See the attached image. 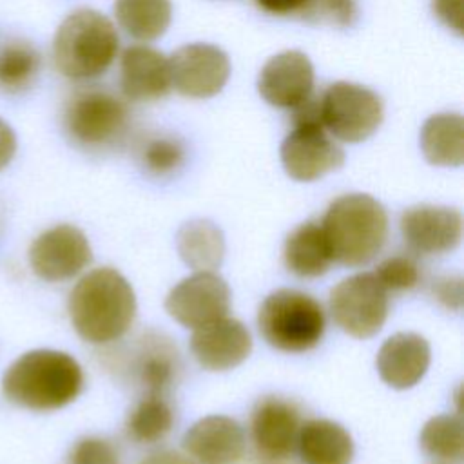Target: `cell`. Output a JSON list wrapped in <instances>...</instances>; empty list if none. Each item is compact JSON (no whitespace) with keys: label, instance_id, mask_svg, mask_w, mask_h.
I'll return each mask as SVG.
<instances>
[{"label":"cell","instance_id":"1","mask_svg":"<svg viewBox=\"0 0 464 464\" xmlns=\"http://www.w3.org/2000/svg\"><path fill=\"white\" fill-rule=\"evenodd\" d=\"M69 315L76 334L92 344L120 339L136 315V297L129 281L103 266L85 274L69 295Z\"/></svg>","mask_w":464,"mask_h":464},{"label":"cell","instance_id":"2","mask_svg":"<svg viewBox=\"0 0 464 464\" xmlns=\"http://www.w3.org/2000/svg\"><path fill=\"white\" fill-rule=\"evenodd\" d=\"M83 388V372L74 357L58 350H31L4 373V395L36 411L58 410L72 402Z\"/></svg>","mask_w":464,"mask_h":464},{"label":"cell","instance_id":"3","mask_svg":"<svg viewBox=\"0 0 464 464\" xmlns=\"http://www.w3.org/2000/svg\"><path fill=\"white\" fill-rule=\"evenodd\" d=\"M321 228L335 261L361 266L384 246L388 216L375 198L359 192L344 194L330 203Z\"/></svg>","mask_w":464,"mask_h":464},{"label":"cell","instance_id":"4","mask_svg":"<svg viewBox=\"0 0 464 464\" xmlns=\"http://www.w3.org/2000/svg\"><path fill=\"white\" fill-rule=\"evenodd\" d=\"M118 45L116 27L105 14L94 9H76L56 29L54 65L71 80H92L112 65Z\"/></svg>","mask_w":464,"mask_h":464},{"label":"cell","instance_id":"5","mask_svg":"<svg viewBox=\"0 0 464 464\" xmlns=\"http://www.w3.org/2000/svg\"><path fill=\"white\" fill-rule=\"evenodd\" d=\"M257 324L270 346L297 353L319 344L324 334V312L312 295L279 288L259 306Z\"/></svg>","mask_w":464,"mask_h":464},{"label":"cell","instance_id":"6","mask_svg":"<svg viewBox=\"0 0 464 464\" xmlns=\"http://www.w3.org/2000/svg\"><path fill=\"white\" fill-rule=\"evenodd\" d=\"M63 127L74 143L85 149H102L123 138L129 127V109L109 91L82 89L65 105Z\"/></svg>","mask_w":464,"mask_h":464},{"label":"cell","instance_id":"7","mask_svg":"<svg viewBox=\"0 0 464 464\" xmlns=\"http://www.w3.org/2000/svg\"><path fill=\"white\" fill-rule=\"evenodd\" d=\"M319 118L328 134L357 143L379 129L384 107L375 91L359 83L335 82L319 96Z\"/></svg>","mask_w":464,"mask_h":464},{"label":"cell","instance_id":"8","mask_svg":"<svg viewBox=\"0 0 464 464\" xmlns=\"http://www.w3.org/2000/svg\"><path fill=\"white\" fill-rule=\"evenodd\" d=\"M330 312L337 326L348 335L359 339L372 337L386 321L388 292L375 274H353L332 290Z\"/></svg>","mask_w":464,"mask_h":464},{"label":"cell","instance_id":"9","mask_svg":"<svg viewBox=\"0 0 464 464\" xmlns=\"http://www.w3.org/2000/svg\"><path fill=\"white\" fill-rule=\"evenodd\" d=\"M281 161L286 174L297 181H314L344 163V150L330 138L319 121L294 123L281 143Z\"/></svg>","mask_w":464,"mask_h":464},{"label":"cell","instance_id":"10","mask_svg":"<svg viewBox=\"0 0 464 464\" xmlns=\"http://www.w3.org/2000/svg\"><path fill=\"white\" fill-rule=\"evenodd\" d=\"M165 310L187 328H199L221 319L230 310V290L223 277L210 270L179 281L165 299Z\"/></svg>","mask_w":464,"mask_h":464},{"label":"cell","instance_id":"11","mask_svg":"<svg viewBox=\"0 0 464 464\" xmlns=\"http://www.w3.org/2000/svg\"><path fill=\"white\" fill-rule=\"evenodd\" d=\"M172 87L187 98L219 94L230 76L228 56L212 44H187L169 60Z\"/></svg>","mask_w":464,"mask_h":464},{"label":"cell","instance_id":"12","mask_svg":"<svg viewBox=\"0 0 464 464\" xmlns=\"http://www.w3.org/2000/svg\"><path fill=\"white\" fill-rule=\"evenodd\" d=\"M91 245L72 225H56L42 232L29 248L33 272L45 281H65L91 263Z\"/></svg>","mask_w":464,"mask_h":464},{"label":"cell","instance_id":"13","mask_svg":"<svg viewBox=\"0 0 464 464\" xmlns=\"http://www.w3.org/2000/svg\"><path fill=\"white\" fill-rule=\"evenodd\" d=\"M401 232L411 250L419 254H444L460 243L462 216L451 207H410L401 216Z\"/></svg>","mask_w":464,"mask_h":464},{"label":"cell","instance_id":"14","mask_svg":"<svg viewBox=\"0 0 464 464\" xmlns=\"http://www.w3.org/2000/svg\"><path fill=\"white\" fill-rule=\"evenodd\" d=\"M261 98L279 109H294L314 91V65L301 51L272 56L257 78Z\"/></svg>","mask_w":464,"mask_h":464},{"label":"cell","instance_id":"15","mask_svg":"<svg viewBox=\"0 0 464 464\" xmlns=\"http://www.w3.org/2000/svg\"><path fill=\"white\" fill-rule=\"evenodd\" d=\"M190 350L203 368L210 372H225L248 357L252 337L241 321L225 315L194 328Z\"/></svg>","mask_w":464,"mask_h":464},{"label":"cell","instance_id":"16","mask_svg":"<svg viewBox=\"0 0 464 464\" xmlns=\"http://www.w3.org/2000/svg\"><path fill=\"white\" fill-rule=\"evenodd\" d=\"M120 85L125 98L132 102H154L167 96L172 87L169 58L145 44L127 47L120 62Z\"/></svg>","mask_w":464,"mask_h":464},{"label":"cell","instance_id":"17","mask_svg":"<svg viewBox=\"0 0 464 464\" xmlns=\"http://www.w3.org/2000/svg\"><path fill=\"white\" fill-rule=\"evenodd\" d=\"M183 448L198 464H236L245 453V433L234 419L208 415L187 430Z\"/></svg>","mask_w":464,"mask_h":464},{"label":"cell","instance_id":"18","mask_svg":"<svg viewBox=\"0 0 464 464\" xmlns=\"http://www.w3.org/2000/svg\"><path fill=\"white\" fill-rule=\"evenodd\" d=\"M252 439L257 451L266 459H286L297 442L299 411L279 397L261 399L252 411Z\"/></svg>","mask_w":464,"mask_h":464},{"label":"cell","instance_id":"19","mask_svg":"<svg viewBox=\"0 0 464 464\" xmlns=\"http://www.w3.org/2000/svg\"><path fill=\"white\" fill-rule=\"evenodd\" d=\"M428 366L430 344L413 332H399L388 337L377 353L379 375L395 390L415 386L424 377Z\"/></svg>","mask_w":464,"mask_h":464},{"label":"cell","instance_id":"20","mask_svg":"<svg viewBox=\"0 0 464 464\" xmlns=\"http://www.w3.org/2000/svg\"><path fill=\"white\" fill-rule=\"evenodd\" d=\"M299 457L303 464H352L353 442L350 433L334 420H306L297 433Z\"/></svg>","mask_w":464,"mask_h":464},{"label":"cell","instance_id":"21","mask_svg":"<svg viewBox=\"0 0 464 464\" xmlns=\"http://www.w3.org/2000/svg\"><path fill=\"white\" fill-rule=\"evenodd\" d=\"M420 149L431 165L460 167L464 161V120L457 112L430 116L420 129Z\"/></svg>","mask_w":464,"mask_h":464},{"label":"cell","instance_id":"22","mask_svg":"<svg viewBox=\"0 0 464 464\" xmlns=\"http://www.w3.org/2000/svg\"><path fill=\"white\" fill-rule=\"evenodd\" d=\"M334 257L319 223L299 225L285 241V263L299 277H319L328 272Z\"/></svg>","mask_w":464,"mask_h":464},{"label":"cell","instance_id":"23","mask_svg":"<svg viewBox=\"0 0 464 464\" xmlns=\"http://www.w3.org/2000/svg\"><path fill=\"white\" fill-rule=\"evenodd\" d=\"M176 246L181 259L194 270H214L225 256L223 232L208 219H192L178 230Z\"/></svg>","mask_w":464,"mask_h":464},{"label":"cell","instance_id":"24","mask_svg":"<svg viewBox=\"0 0 464 464\" xmlns=\"http://www.w3.org/2000/svg\"><path fill=\"white\" fill-rule=\"evenodd\" d=\"M114 14L120 27L140 42L165 34L172 18L170 0H116Z\"/></svg>","mask_w":464,"mask_h":464},{"label":"cell","instance_id":"25","mask_svg":"<svg viewBox=\"0 0 464 464\" xmlns=\"http://www.w3.org/2000/svg\"><path fill=\"white\" fill-rule=\"evenodd\" d=\"M424 464H462L464 428L459 415L431 417L419 437Z\"/></svg>","mask_w":464,"mask_h":464},{"label":"cell","instance_id":"26","mask_svg":"<svg viewBox=\"0 0 464 464\" xmlns=\"http://www.w3.org/2000/svg\"><path fill=\"white\" fill-rule=\"evenodd\" d=\"M174 413L163 395L149 393L129 413L125 430L134 442L152 444L170 431Z\"/></svg>","mask_w":464,"mask_h":464},{"label":"cell","instance_id":"27","mask_svg":"<svg viewBox=\"0 0 464 464\" xmlns=\"http://www.w3.org/2000/svg\"><path fill=\"white\" fill-rule=\"evenodd\" d=\"M40 71V53L24 40H11L0 49V91L22 92Z\"/></svg>","mask_w":464,"mask_h":464},{"label":"cell","instance_id":"28","mask_svg":"<svg viewBox=\"0 0 464 464\" xmlns=\"http://www.w3.org/2000/svg\"><path fill=\"white\" fill-rule=\"evenodd\" d=\"M178 372V353L169 341L160 337L150 339L143 344L138 361L140 382L149 390V393L163 395L170 386Z\"/></svg>","mask_w":464,"mask_h":464},{"label":"cell","instance_id":"29","mask_svg":"<svg viewBox=\"0 0 464 464\" xmlns=\"http://www.w3.org/2000/svg\"><path fill=\"white\" fill-rule=\"evenodd\" d=\"M140 160L147 172L154 176H169L183 165L185 149L178 138L156 134L147 138L140 147Z\"/></svg>","mask_w":464,"mask_h":464},{"label":"cell","instance_id":"30","mask_svg":"<svg viewBox=\"0 0 464 464\" xmlns=\"http://www.w3.org/2000/svg\"><path fill=\"white\" fill-rule=\"evenodd\" d=\"M373 274L386 288V292L410 290L420 281V268L417 261L406 254H395L386 257L384 261H381Z\"/></svg>","mask_w":464,"mask_h":464},{"label":"cell","instance_id":"31","mask_svg":"<svg viewBox=\"0 0 464 464\" xmlns=\"http://www.w3.org/2000/svg\"><path fill=\"white\" fill-rule=\"evenodd\" d=\"M299 16L310 24L350 27L357 16L355 0H308Z\"/></svg>","mask_w":464,"mask_h":464},{"label":"cell","instance_id":"32","mask_svg":"<svg viewBox=\"0 0 464 464\" xmlns=\"http://www.w3.org/2000/svg\"><path fill=\"white\" fill-rule=\"evenodd\" d=\"M67 464H121L112 442L102 437H83L69 451Z\"/></svg>","mask_w":464,"mask_h":464},{"label":"cell","instance_id":"33","mask_svg":"<svg viewBox=\"0 0 464 464\" xmlns=\"http://www.w3.org/2000/svg\"><path fill=\"white\" fill-rule=\"evenodd\" d=\"M433 295L446 308L460 310L462 306V277L460 276H446L433 281Z\"/></svg>","mask_w":464,"mask_h":464},{"label":"cell","instance_id":"34","mask_svg":"<svg viewBox=\"0 0 464 464\" xmlns=\"http://www.w3.org/2000/svg\"><path fill=\"white\" fill-rule=\"evenodd\" d=\"M431 5H433V13L446 27H450L457 34H462L464 0H431Z\"/></svg>","mask_w":464,"mask_h":464},{"label":"cell","instance_id":"35","mask_svg":"<svg viewBox=\"0 0 464 464\" xmlns=\"http://www.w3.org/2000/svg\"><path fill=\"white\" fill-rule=\"evenodd\" d=\"M308 0H256V4L270 13V14H277V16H288V14H299L303 11V7L306 5Z\"/></svg>","mask_w":464,"mask_h":464},{"label":"cell","instance_id":"36","mask_svg":"<svg viewBox=\"0 0 464 464\" xmlns=\"http://www.w3.org/2000/svg\"><path fill=\"white\" fill-rule=\"evenodd\" d=\"M16 152V134L7 121L0 118V170L5 169Z\"/></svg>","mask_w":464,"mask_h":464},{"label":"cell","instance_id":"37","mask_svg":"<svg viewBox=\"0 0 464 464\" xmlns=\"http://www.w3.org/2000/svg\"><path fill=\"white\" fill-rule=\"evenodd\" d=\"M140 464H196L192 459L170 451V450H163V451H154L149 457H145Z\"/></svg>","mask_w":464,"mask_h":464}]
</instances>
